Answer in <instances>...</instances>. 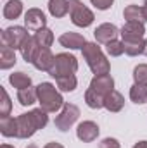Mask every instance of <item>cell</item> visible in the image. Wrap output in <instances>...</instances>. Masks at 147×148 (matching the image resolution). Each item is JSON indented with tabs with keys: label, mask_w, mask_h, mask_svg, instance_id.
Masks as SVG:
<instances>
[{
	"label": "cell",
	"mask_w": 147,
	"mask_h": 148,
	"mask_svg": "<svg viewBox=\"0 0 147 148\" xmlns=\"http://www.w3.org/2000/svg\"><path fill=\"white\" fill-rule=\"evenodd\" d=\"M49 112L43 109H33L28 114H21L16 117L17 121V138L19 140H28L31 138L38 129H43L49 124Z\"/></svg>",
	"instance_id": "6da1fadb"
},
{
	"label": "cell",
	"mask_w": 147,
	"mask_h": 148,
	"mask_svg": "<svg viewBox=\"0 0 147 148\" xmlns=\"http://www.w3.org/2000/svg\"><path fill=\"white\" fill-rule=\"evenodd\" d=\"M81 53H83V59L87 60L90 71L95 74V76L109 74L111 64H109V60L106 59L102 48H101L97 43H90V41H87L85 47L81 48Z\"/></svg>",
	"instance_id": "7a4b0ae2"
},
{
	"label": "cell",
	"mask_w": 147,
	"mask_h": 148,
	"mask_svg": "<svg viewBox=\"0 0 147 148\" xmlns=\"http://www.w3.org/2000/svg\"><path fill=\"white\" fill-rule=\"evenodd\" d=\"M37 95H38V103L40 109H43L45 112H57L59 109H62V105L66 103L62 95L57 91V88L52 83H40L37 86Z\"/></svg>",
	"instance_id": "3957f363"
},
{
	"label": "cell",
	"mask_w": 147,
	"mask_h": 148,
	"mask_svg": "<svg viewBox=\"0 0 147 148\" xmlns=\"http://www.w3.org/2000/svg\"><path fill=\"white\" fill-rule=\"evenodd\" d=\"M78 71V60L71 53H57L54 59V66L50 67L49 74L52 77H59V76H68L74 74Z\"/></svg>",
	"instance_id": "277c9868"
},
{
	"label": "cell",
	"mask_w": 147,
	"mask_h": 148,
	"mask_svg": "<svg viewBox=\"0 0 147 148\" xmlns=\"http://www.w3.org/2000/svg\"><path fill=\"white\" fill-rule=\"evenodd\" d=\"M69 17L71 23L78 28H88L94 23V12L83 5L80 0H69Z\"/></svg>",
	"instance_id": "5b68a950"
},
{
	"label": "cell",
	"mask_w": 147,
	"mask_h": 148,
	"mask_svg": "<svg viewBox=\"0 0 147 148\" xmlns=\"http://www.w3.org/2000/svg\"><path fill=\"white\" fill-rule=\"evenodd\" d=\"M28 29L23 28V26H10V28H5L0 35V41L2 45L9 47V48H14V50H21L23 43L28 40Z\"/></svg>",
	"instance_id": "8992f818"
},
{
	"label": "cell",
	"mask_w": 147,
	"mask_h": 148,
	"mask_svg": "<svg viewBox=\"0 0 147 148\" xmlns=\"http://www.w3.org/2000/svg\"><path fill=\"white\" fill-rule=\"evenodd\" d=\"M78 117H80V109L74 103H64L62 105V110L55 117L54 124H55V127L59 131L64 133V131H69V127L78 121Z\"/></svg>",
	"instance_id": "52a82bcc"
},
{
	"label": "cell",
	"mask_w": 147,
	"mask_h": 148,
	"mask_svg": "<svg viewBox=\"0 0 147 148\" xmlns=\"http://www.w3.org/2000/svg\"><path fill=\"white\" fill-rule=\"evenodd\" d=\"M99 133H101V129H99V126H97L94 121H83V122H80L78 127H76V136H78V140L83 141V143H92V141H95L97 136H99Z\"/></svg>",
	"instance_id": "ba28073f"
},
{
	"label": "cell",
	"mask_w": 147,
	"mask_h": 148,
	"mask_svg": "<svg viewBox=\"0 0 147 148\" xmlns=\"http://www.w3.org/2000/svg\"><path fill=\"white\" fill-rule=\"evenodd\" d=\"M45 24H47V17H45V14L40 9L33 7V9L26 10V14H24V26H26V29L37 33L38 29L47 28Z\"/></svg>",
	"instance_id": "9c48e42d"
},
{
	"label": "cell",
	"mask_w": 147,
	"mask_h": 148,
	"mask_svg": "<svg viewBox=\"0 0 147 148\" xmlns=\"http://www.w3.org/2000/svg\"><path fill=\"white\" fill-rule=\"evenodd\" d=\"M54 59H55V55L50 52V48H43V47H40L38 48V52L35 53V57H33V66H35V69L38 71H45V73H49L50 71V67L54 66Z\"/></svg>",
	"instance_id": "30bf717a"
},
{
	"label": "cell",
	"mask_w": 147,
	"mask_h": 148,
	"mask_svg": "<svg viewBox=\"0 0 147 148\" xmlns=\"http://www.w3.org/2000/svg\"><path fill=\"white\" fill-rule=\"evenodd\" d=\"M90 88L106 98V95H109L111 91L114 90V79H112V76H111V74L94 76V79L90 81Z\"/></svg>",
	"instance_id": "8fae6325"
},
{
	"label": "cell",
	"mask_w": 147,
	"mask_h": 148,
	"mask_svg": "<svg viewBox=\"0 0 147 148\" xmlns=\"http://www.w3.org/2000/svg\"><path fill=\"white\" fill-rule=\"evenodd\" d=\"M118 35H119V29L111 23H104V24L97 26V29L94 31V36L97 40V43H104V45H107L109 41L116 40Z\"/></svg>",
	"instance_id": "7c38bea8"
},
{
	"label": "cell",
	"mask_w": 147,
	"mask_h": 148,
	"mask_svg": "<svg viewBox=\"0 0 147 148\" xmlns=\"http://www.w3.org/2000/svg\"><path fill=\"white\" fill-rule=\"evenodd\" d=\"M119 35L123 40H135V38H144L146 35V28L144 23H137V21H126L123 24V28L119 29Z\"/></svg>",
	"instance_id": "4fadbf2b"
},
{
	"label": "cell",
	"mask_w": 147,
	"mask_h": 148,
	"mask_svg": "<svg viewBox=\"0 0 147 148\" xmlns=\"http://www.w3.org/2000/svg\"><path fill=\"white\" fill-rule=\"evenodd\" d=\"M59 43L64 47V48H69V50H81L87 43V40L83 35L80 33H74V31H68L64 35L59 36Z\"/></svg>",
	"instance_id": "5bb4252c"
},
{
	"label": "cell",
	"mask_w": 147,
	"mask_h": 148,
	"mask_svg": "<svg viewBox=\"0 0 147 148\" xmlns=\"http://www.w3.org/2000/svg\"><path fill=\"white\" fill-rule=\"evenodd\" d=\"M125 45V53L130 57H137L146 53V40L144 38H135V40H123Z\"/></svg>",
	"instance_id": "9a60e30c"
},
{
	"label": "cell",
	"mask_w": 147,
	"mask_h": 148,
	"mask_svg": "<svg viewBox=\"0 0 147 148\" xmlns=\"http://www.w3.org/2000/svg\"><path fill=\"white\" fill-rule=\"evenodd\" d=\"M125 105V98L119 91L112 90L109 95H106L104 98V109H107L109 112H119Z\"/></svg>",
	"instance_id": "2e32d148"
},
{
	"label": "cell",
	"mask_w": 147,
	"mask_h": 148,
	"mask_svg": "<svg viewBox=\"0 0 147 148\" xmlns=\"http://www.w3.org/2000/svg\"><path fill=\"white\" fill-rule=\"evenodd\" d=\"M0 133L5 138H17V121L12 115L0 117Z\"/></svg>",
	"instance_id": "e0dca14e"
},
{
	"label": "cell",
	"mask_w": 147,
	"mask_h": 148,
	"mask_svg": "<svg viewBox=\"0 0 147 148\" xmlns=\"http://www.w3.org/2000/svg\"><path fill=\"white\" fill-rule=\"evenodd\" d=\"M16 62V50L0 45V69H10Z\"/></svg>",
	"instance_id": "ac0fdd59"
},
{
	"label": "cell",
	"mask_w": 147,
	"mask_h": 148,
	"mask_svg": "<svg viewBox=\"0 0 147 148\" xmlns=\"http://www.w3.org/2000/svg\"><path fill=\"white\" fill-rule=\"evenodd\" d=\"M2 14H3L5 19H17L23 14V2L21 0H9L3 5Z\"/></svg>",
	"instance_id": "d6986e66"
},
{
	"label": "cell",
	"mask_w": 147,
	"mask_h": 148,
	"mask_svg": "<svg viewBox=\"0 0 147 148\" xmlns=\"http://www.w3.org/2000/svg\"><path fill=\"white\" fill-rule=\"evenodd\" d=\"M49 12L54 17H64L69 12V0H50L49 2Z\"/></svg>",
	"instance_id": "ffe728a7"
},
{
	"label": "cell",
	"mask_w": 147,
	"mask_h": 148,
	"mask_svg": "<svg viewBox=\"0 0 147 148\" xmlns=\"http://www.w3.org/2000/svg\"><path fill=\"white\" fill-rule=\"evenodd\" d=\"M38 48H40V45L37 43V40L35 36H28V40L23 43V47H21V55H23V59L26 60V62H33V57H35V53L38 52Z\"/></svg>",
	"instance_id": "44dd1931"
},
{
	"label": "cell",
	"mask_w": 147,
	"mask_h": 148,
	"mask_svg": "<svg viewBox=\"0 0 147 148\" xmlns=\"http://www.w3.org/2000/svg\"><path fill=\"white\" fill-rule=\"evenodd\" d=\"M17 102H19L23 107H30V105H33L35 102H38L37 88L30 86V88L19 90V91H17Z\"/></svg>",
	"instance_id": "7402d4cb"
},
{
	"label": "cell",
	"mask_w": 147,
	"mask_h": 148,
	"mask_svg": "<svg viewBox=\"0 0 147 148\" xmlns=\"http://www.w3.org/2000/svg\"><path fill=\"white\" fill-rule=\"evenodd\" d=\"M55 83H57V88L64 93H69V91H74L76 86H78V79L74 74H68V76H59L55 77Z\"/></svg>",
	"instance_id": "603a6c76"
},
{
	"label": "cell",
	"mask_w": 147,
	"mask_h": 148,
	"mask_svg": "<svg viewBox=\"0 0 147 148\" xmlns=\"http://www.w3.org/2000/svg\"><path fill=\"white\" fill-rule=\"evenodd\" d=\"M130 100L133 103H146L147 102V84H139L135 83L130 88Z\"/></svg>",
	"instance_id": "cb8c5ba5"
},
{
	"label": "cell",
	"mask_w": 147,
	"mask_h": 148,
	"mask_svg": "<svg viewBox=\"0 0 147 148\" xmlns=\"http://www.w3.org/2000/svg\"><path fill=\"white\" fill-rule=\"evenodd\" d=\"M123 17L126 21H137V23H146L144 10L140 5H126L123 10Z\"/></svg>",
	"instance_id": "d4e9b609"
},
{
	"label": "cell",
	"mask_w": 147,
	"mask_h": 148,
	"mask_svg": "<svg viewBox=\"0 0 147 148\" xmlns=\"http://www.w3.org/2000/svg\"><path fill=\"white\" fill-rule=\"evenodd\" d=\"M9 83L17 90H24L31 86V77L24 73H12L9 76Z\"/></svg>",
	"instance_id": "484cf974"
},
{
	"label": "cell",
	"mask_w": 147,
	"mask_h": 148,
	"mask_svg": "<svg viewBox=\"0 0 147 148\" xmlns=\"http://www.w3.org/2000/svg\"><path fill=\"white\" fill-rule=\"evenodd\" d=\"M85 102L90 109H102L104 107V97L99 95L97 91H94L92 88H88L85 91Z\"/></svg>",
	"instance_id": "4316f807"
},
{
	"label": "cell",
	"mask_w": 147,
	"mask_h": 148,
	"mask_svg": "<svg viewBox=\"0 0 147 148\" xmlns=\"http://www.w3.org/2000/svg\"><path fill=\"white\" fill-rule=\"evenodd\" d=\"M35 40L40 47L43 48H50V45L54 43V33L49 29V28H42L35 33Z\"/></svg>",
	"instance_id": "83f0119b"
},
{
	"label": "cell",
	"mask_w": 147,
	"mask_h": 148,
	"mask_svg": "<svg viewBox=\"0 0 147 148\" xmlns=\"http://www.w3.org/2000/svg\"><path fill=\"white\" fill-rule=\"evenodd\" d=\"M106 52L109 53L111 57H119V55L125 53V45L119 40H112V41H109L106 45Z\"/></svg>",
	"instance_id": "f1b7e54d"
},
{
	"label": "cell",
	"mask_w": 147,
	"mask_h": 148,
	"mask_svg": "<svg viewBox=\"0 0 147 148\" xmlns=\"http://www.w3.org/2000/svg\"><path fill=\"white\" fill-rule=\"evenodd\" d=\"M2 93V102H0V117H7L10 114V109H12V103H10V98L7 95V90L2 88L0 90Z\"/></svg>",
	"instance_id": "f546056e"
},
{
	"label": "cell",
	"mask_w": 147,
	"mask_h": 148,
	"mask_svg": "<svg viewBox=\"0 0 147 148\" xmlns=\"http://www.w3.org/2000/svg\"><path fill=\"white\" fill-rule=\"evenodd\" d=\"M133 79L139 84H147V64H139L133 69Z\"/></svg>",
	"instance_id": "4dcf8cb0"
},
{
	"label": "cell",
	"mask_w": 147,
	"mask_h": 148,
	"mask_svg": "<svg viewBox=\"0 0 147 148\" xmlns=\"http://www.w3.org/2000/svg\"><path fill=\"white\" fill-rule=\"evenodd\" d=\"M99 148H121V145L116 138H104L99 143Z\"/></svg>",
	"instance_id": "1f68e13d"
},
{
	"label": "cell",
	"mask_w": 147,
	"mask_h": 148,
	"mask_svg": "<svg viewBox=\"0 0 147 148\" xmlns=\"http://www.w3.org/2000/svg\"><path fill=\"white\" fill-rule=\"evenodd\" d=\"M92 5H95L99 10H107L111 9V5L114 3V0H90Z\"/></svg>",
	"instance_id": "d6a6232c"
},
{
	"label": "cell",
	"mask_w": 147,
	"mask_h": 148,
	"mask_svg": "<svg viewBox=\"0 0 147 148\" xmlns=\"http://www.w3.org/2000/svg\"><path fill=\"white\" fill-rule=\"evenodd\" d=\"M43 148H64V147L61 143H57V141H52V143H47Z\"/></svg>",
	"instance_id": "836d02e7"
},
{
	"label": "cell",
	"mask_w": 147,
	"mask_h": 148,
	"mask_svg": "<svg viewBox=\"0 0 147 148\" xmlns=\"http://www.w3.org/2000/svg\"><path fill=\"white\" fill-rule=\"evenodd\" d=\"M133 148H147V141L146 140H144V141H139V143L133 145Z\"/></svg>",
	"instance_id": "e575fe53"
},
{
	"label": "cell",
	"mask_w": 147,
	"mask_h": 148,
	"mask_svg": "<svg viewBox=\"0 0 147 148\" xmlns=\"http://www.w3.org/2000/svg\"><path fill=\"white\" fill-rule=\"evenodd\" d=\"M142 10H144V17H146V21H147V0L144 2V5H142Z\"/></svg>",
	"instance_id": "d590c367"
},
{
	"label": "cell",
	"mask_w": 147,
	"mask_h": 148,
	"mask_svg": "<svg viewBox=\"0 0 147 148\" xmlns=\"http://www.w3.org/2000/svg\"><path fill=\"white\" fill-rule=\"evenodd\" d=\"M0 148H14V147H12V145H2Z\"/></svg>",
	"instance_id": "8d00e7d4"
},
{
	"label": "cell",
	"mask_w": 147,
	"mask_h": 148,
	"mask_svg": "<svg viewBox=\"0 0 147 148\" xmlns=\"http://www.w3.org/2000/svg\"><path fill=\"white\" fill-rule=\"evenodd\" d=\"M26 148H38V147H37V145H33V143H31V145H28Z\"/></svg>",
	"instance_id": "74e56055"
},
{
	"label": "cell",
	"mask_w": 147,
	"mask_h": 148,
	"mask_svg": "<svg viewBox=\"0 0 147 148\" xmlns=\"http://www.w3.org/2000/svg\"><path fill=\"white\" fill-rule=\"evenodd\" d=\"M146 55H147V40H146Z\"/></svg>",
	"instance_id": "f35d334b"
}]
</instances>
